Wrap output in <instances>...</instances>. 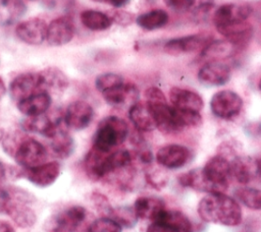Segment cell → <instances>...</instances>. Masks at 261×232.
Masks as SVG:
<instances>
[{"label":"cell","mask_w":261,"mask_h":232,"mask_svg":"<svg viewBox=\"0 0 261 232\" xmlns=\"http://www.w3.org/2000/svg\"><path fill=\"white\" fill-rule=\"evenodd\" d=\"M218 33L239 50L245 48L253 37V26L247 20H233L217 26Z\"/></svg>","instance_id":"obj_12"},{"label":"cell","mask_w":261,"mask_h":232,"mask_svg":"<svg viewBox=\"0 0 261 232\" xmlns=\"http://www.w3.org/2000/svg\"><path fill=\"white\" fill-rule=\"evenodd\" d=\"M95 2H100V3H107L115 8H120L123 7L124 5H126L129 0H93Z\"/></svg>","instance_id":"obj_45"},{"label":"cell","mask_w":261,"mask_h":232,"mask_svg":"<svg viewBox=\"0 0 261 232\" xmlns=\"http://www.w3.org/2000/svg\"><path fill=\"white\" fill-rule=\"evenodd\" d=\"M42 92L43 90L39 72L20 73L15 76L9 84L10 97L16 103Z\"/></svg>","instance_id":"obj_10"},{"label":"cell","mask_w":261,"mask_h":232,"mask_svg":"<svg viewBox=\"0 0 261 232\" xmlns=\"http://www.w3.org/2000/svg\"><path fill=\"white\" fill-rule=\"evenodd\" d=\"M60 164L56 161L45 162L33 168H22L21 176L39 187L52 185L60 175Z\"/></svg>","instance_id":"obj_11"},{"label":"cell","mask_w":261,"mask_h":232,"mask_svg":"<svg viewBox=\"0 0 261 232\" xmlns=\"http://www.w3.org/2000/svg\"><path fill=\"white\" fill-rule=\"evenodd\" d=\"M27 11L21 0H0V24L8 25L16 21Z\"/></svg>","instance_id":"obj_30"},{"label":"cell","mask_w":261,"mask_h":232,"mask_svg":"<svg viewBox=\"0 0 261 232\" xmlns=\"http://www.w3.org/2000/svg\"><path fill=\"white\" fill-rule=\"evenodd\" d=\"M5 91H6V88H5V84H4V81L1 79L0 77V98L5 94Z\"/></svg>","instance_id":"obj_48"},{"label":"cell","mask_w":261,"mask_h":232,"mask_svg":"<svg viewBox=\"0 0 261 232\" xmlns=\"http://www.w3.org/2000/svg\"><path fill=\"white\" fill-rule=\"evenodd\" d=\"M210 108L216 117L231 119L241 112L243 100L237 93L229 90H222L212 96Z\"/></svg>","instance_id":"obj_9"},{"label":"cell","mask_w":261,"mask_h":232,"mask_svg":"<svg viewBox=\"0 0 261 232\" xmlns=\"http://www.w3.org/2000/svg\"><path fill=\"white\" fill-rule=\"evenodd\" d=\"M234 197L251 210L261 211V189L241 187L236 189Z\"/></svg>","instance_id":"obj_34"},{"label":"cell","mask_w":261,"mask_h":232,"mask_svg":"<svg viewBox=\"0 0 261 232\" xmlns=\"http://www.w3.org/2000/svg\"><path fill=\"white\" fill-rule=\"evenodd\" d=\"M49 139V147L54 156L60 159H66L72 154L74 150V140L62 128L59 127Z\"/></svg>","instance_id":"obj_28"},{"label":"cell","mask_w":261,"mask_h":232,"mask_svg":"<svg viewBox=\"0 0 261 232\" xmlns=\"http://www.w3.org/2000/svg\"><path fill=\"white\" fill-rule=\"evenodd\" d=\"M252 11L253 8L248 3L223 4L215 10L212 19L217 27L233 20H247Z\"/></svg>","instance_id":"obj_18"},{"label":"cell","mask_w":261,"mask_h":232,"mask_svg":"<svg viewBox=\"0 0 261 232\" xmlns=\"http://www.w3.org/2000/svg\"><path fill=\"white\" fill-rule=\"evenodd\" d=\"M154 221L164 222L170 226H172L174 229H176L178 232H193V224L182 212L177 210H167L164 209L160 212V214L156 217ZM152 221V222H154Z\"/></svg>","instance_id":"obj_29"},{"label":"cell","mask_w":261,"mask_h":232,"mask_svg":"<svg viewBox=\"0 0 261 232\" xmlns=\"http://www.w3.org/2000/svg\"><path fill=\"white\" fill-rule=\"evenodd\" d=\"M92 201L95 205L96 209L101 213L104 214V217H109L112 212L113 207L108 201V198L101 193H93L92 194Z\"/></svg>","instance_id":"obj_40"},{"label":"cell","mask_w":261,"mask_h":232,"mask_svg":"<svg viewBox=\"0 0 261 232\" xmlns=\"http://www.w3.org/2000/svg\"><path fill=\"white\" fill-rule=\"evenodd\" d=\"M177 179L181 186L189 187L202 192H214L213 188L210 186V184L206 181L205 177L203 176L202 169L190 170L186 173L180 174Z\"/></svg>","instance_id":"obj_33"},{"label":"cell","mask_w":261,"mask_h":232,"mask_svg":"<svg viewBox=\"0 0 261 232\" xmlns=\"http://www.w3.org/2000/svg\"><path fill=\"white\" fill-rule=\"evenodd\" d=\"M5 135H6V134H5V131H4V129L0 127V141H2V140L4 139Z\"/></svg>","instance_id":"obj_50"},{"label":"cell","mask_w":261,"mask_h":232,"mask_svg":"<svg viewBox=\"0 0 261 232\" xmlns=\"http://www.w3.org/2000/svg\"><path fill=\"white\" fill-rule=\"evenodd\" d=\"M81 22L91 31H105L112 24L110 16L97 10H84L81 13Z\"/></svg>","instance_id":"obj_32"},{"label":"cell","mask_w":261,"mask_h":232,"mask_svg":"<svg viewBox=\"0 0 261 232\" xmlns=\"http://www.w3.org/2000/svg\"><path fill=\"white\" fill-rule=\"evenodd\" d=\"M11 198V192L6 189L0 188V213H6Z\"/></svg>","instance_id":"obj_44"},{"label":"cell","mask_w":261,"mask_h":232,"mask_svg":"<svg viewBox=\"0 0 261 232\" xmlns=\"http://www.w3.org/2000/svg\"><path fill=\"white\" fill-rule=\"evenodd\" d=\"M146 232H178V231L174 229L172 226L164 222L154 221L148 226Z\"/></svg>","instance_id":"obj_43"},{"label":"cell","mask_w":261,"mask_h":232,"mask_svg":"<svg viewBox=\"0 0 261 232\" xmlns=\"http://www.w3.org/2000/svg\"><path fill=\"white\" fill-rule=\"evenodd\" d=\"M60 127V117L51 118L44 114L38 116L27 117L21 122V128L28 132L39 133L50 138Z\"/></svg>","instance_id":"obj_20"},{"label":"cell","mask_w":261,"mask_h":232,"mask_svg":"<svg viewBox=\"0 0 261 232\" xmlns=\"http://www.w3.org/2000/svg\"><path fill=\"white\" fill-rule=\"evenodd\" d=\"M86 232H122L121 225L109 217H101L90 224Z\"/></svg>","instance_id":"obj_37"},{"label":"cell","mask_w":261,"mask_h":232,"mask_svg":"<svg viewBox=\"0 0 261 232\" xmlns=\"http://www.w3.org/2000/svg\"><path fill=\"white\" fill-rule=\"evenodd\" d=\"M257 177L261 181V157L257 160Z\"/></svg>","instance_id":"obj_47"},{"label":"cell","mask_w":261,"mask_h":232,"mask_svg":"<svg viewBox=\"0 0 261 232\" xmlns=\"http://www.w3.org/2000/svg\"><path fill=\"white\" fill-rule=\"evenodd\" d=\"M109 218L113 219L119 225L124 226L126 228L134 227L139 219L134 208H129V207L113 208L111 214L109 215Z\"/></svg>","instance_id":"obj_35"},{"label":"cell","mask_w":261,"mask_h":232,"mask_svg":"<svg viewBox=\"0 0 261 232\" xmlns=\"http://www.w3.org/2000/svg\"><path fill=\"white\" fill-rule=\"evenodd\" d=\"M213 35L208 32H202L189 36L170 39L164 44V51L173 56L180 54L202 51L213 40Z\"/></svg>","instance_id":"obj_8"},{"label":"cell","mask_w":261,"mask_h":232,"mask_svg":"<svg viewBox=\"0 0 261 232\" xmlns=\"http://www.w3.org/2000/svg\"><path fill=\"white\" fill-rule=\"evenodd\" d=\"M258 86H259V89H260V91H261V78H260V80H259V83H258Z\"/></svg>","instance_id":"obj_51"},{"label":"cell","mask_w":261,"mask_h":232,"mask_svg":"<svg viewBox=\"0 0 261 232\" xmlns=\"http://www.w3.org/2000/svg\"><path fill=\"white\" fill-rule=\"evenodd\" d=\"M167 7L175 11H187L190 10L194 0H164Z\"/></svg>","instance_id":"obj_41"},{"label":"cell","mask_w":261,"mask_h":232,"mask_svg":"<svg viewBox=\"0 0 261 232\" xmlns=\"http://www.w3.org/2000/svg\"><path fill=\"white\" fill-rule=\"evenodd\" d=\"M0 232H15V230L9 222L0 220Z\"/></svg>","instance_id":"obj_46"},{"label":"cell","mask_w":261,"mask_h":232,"mask_svg":"<svg viewBox=\"0 0 261 232\" xmlns=\"http://www.w3.org/2000/svg\"><path fill=\"white\" fill-rule=\"evenodd\" d=\"M87 211L82 206H71L52 215L45 223L47 232H75L85 221Z\"/></svg>","instance_id":"obj_5"},{"label":"cell","mask_w":261,"mask_h":232,"mask_svg":"<svg viewBox=\"0 0 261 232\" xmlns=\"http://www.w3.org/2000/svg\"><path fill=\"white\" fill-rule=\"evenodd\" d=\"M191 157L190 150L181 144L170 143L160 148L156 154L157 163L167 169H177L188 163Z\"/></svg>","instance_id":"obj_16"},{"label":"cell","mask_w":261,"mask_h":232,"mask_svg":"<svg viewBox=\"0 0 261 232\" xmlns=\"http://www.w3.org/2000/svg\"><path fill=\"white\" fill-rule=\"evenodd\" d=\"M50 105L51 95L42 92L19 101L17 103V109L27 117H32L46 113Z\"/></svg>","instance_id":"obj_24"},{"label":"cell","mask_w":261,"mask_h":232,"mask_svg":"<svg viewBox=\"0 0 261 232\" xmlns=\"http://www.w3.org/2000/svg\"><path fill=\"white\" fill-rule=\"evenodd\" d=\"M74 32L75 27L72 18L67 15L59 16L48 24L46 41L51 46H62L72 40Z\"/></svg>","instance_id":"obj_13"},{"label":"cell","mask_w":261,"mask_h":232,"mask_svg":"<svg viewBox=\"0 0 261 232\" xmlns=\"http://www.w3.org/2000/svg\"><path fill=\"white\" fill-rule=\"evenodd\" d=\"M127 134L128 126L122 118L107 116L99 122L96 128L93 135V148L103 153H110L126 139Z\"/></svg>","instance_id":"obj_3"},{"label":"cell","mask_w":261,"mask_h":232,"mask_svg":"<svg viewBox=\"0 0 261 232\" xmlns=\"http://www.w3.org/2000/svg\"><path fill=\"white\" fill-rule=\"evenodd\" d=\"M230 78V68L221 61L206 62L198 72V79L201 83L209 86L225 84Z\"/></svg>","instance_id":"obj_17"},{"label":"cell","mask_w":261,"mask_h":232,"mask_svg":"<svg viewBox=\"0 0 261 232\" xmlns=\"http://www.w3.org/2000/svg\"><path fill=\"white\" fill-rule=\"evenodd\" d=\"M168 14L163 9H154L139 15L136 18L137 24L146 31L161 28L168 22Z\"/></svg>","instance_id":"obj_31"},{"label":"cell","mask_w":261,"mask_h":232,"mask_svg":"<svg viewBox=\"0 0 261 232\" xmlns=\"http://www.w3.org/2000/svg\"><path fill=\"white\" fill-rule=\"evenodd\" d=\"M102 96L110 106L120 107L129 104L130 107L139 100V90L133 83L123 82L120 85L102 93Z\"/></svg>","instance_id":"obj_21"},{"label":"cell","mask_w":261,"mask_h":232,"mask_svg":"<svg viewBox=\"0 0 261 232\" xmlns=\"http://www.w3.org/2000/svg\"><path fill=\"white\" fill-rule=\"evenodd\" d=\"M47 23L44 19L34 17L19 22L15 27L17 38L29 45H40L46 40Z\"/></svg>","instance_id":"obj_14"},{"label":"cell","mask_w":261,"mask_h":232,"mask_svg":"<svg viewBox=\"0 0 261 232\" xmlns=\"http://www.w3.org/2000/svg\"><path fill=\"white\" fill-rule=\"evenodd\" d=\"M5 177V167L3 163L0 161V180Z\"/></svg>","instance_id":"obj_49"},{"label":"cell","mask_w":261,"mask_h":232,"mask_svg":"<svg viewBox=\"0 0 261 232\" xmlns=\"http://www.w3.org/2000/svg\"><path fill=\"white\" fill-rule=\"evenodd\" d=\"M202 173L214 192H223L231 178L230 162L225 156L216 155L206 162Z\"/></svg>","instance_id":"obj_4"},{"label":"cell","mask_w":261,"mask_h":232,"mask_svg":"<svg viewBox=\"0 0 261 232\" xmlns=\"http://www.w3.org/2000/svg\"><path fill=\"white\" fill-rule=\"evenodd\" d=\"M128 117L134 126L142 132H149L156 128L155 121L146 102H137L128 109Z\"/></svg>","instance_id":"obj_25"},{"label":"cell","mask_w":261,"mask_h":232,"mask_svg":"<svg viewBox=\"0 0 261 232\" xmlns=\"http://www.w3.org/2000/svg\"><path fill=\"white\" fill-rule=\"evenodd\" d=\"M145 97L157 129L165 134H173L182 130L176 119L173 106L167 104L166 98L160 89L156 86L148 88Z\"/></svg>","instance_id":"obj_2"},{"label":"cell","mask_w":261,"mask_h":232,"mask_svg":"<svg viewBox=\"0 0 261 232\" xmlns=\"http://www.w3.org/2000/svg\"><path fill=\"white\" fill-rule=\"evenodd\" d=\"M109 16L112 20V22L121 25V26H127L135 22L136 18L135 15L128 11L122 10L120 8H116L109 12Z\"/></svg>","instance_id":"obj_39"},{"label":"cell","mask_w":261,"mask_h":232,"mask_svg":"<svg viewBox=\"0 0 261 232\" xmlns=\"http://www.w3.org/2000/svg\"><path fill=\"white\" fill-rule=\"evenodd\" d=\"M214 7L213 0H194V3L191 7V13L195 21L201 22L205 21L209 13Z\"/></svg>","instance_id":"obj_38"},{"label":"cell","mask_w":261,"mask_h":232,"mask_svg":"<svg viewBox=\"0 0 261 232\" xmlns=\"http://www.w3.org/2000/svg\"><path fill=\"white\" fill-rule=\"evenodd\" d=\"M43 92L49 95H62L69 85V80L62 70L57 67H47L39 71Z\"/></svg>","instance_id":"obj_19"},{"label":"cell","mask_w":261,"mask_h":232,"mask_svg":"<svg viewBox=\"0 0 261 232\" xmlns=\"http://www.w3.org/2000/svg\"><path fill=\"white\" fill-rule=\"evenodd\" d=\"M171 105L177 109L200 112L204 106L202 97L191 90L173 86L169 91Z\"/></svg>","instance_id":"obj_22"},{"label":"cell","mask_w":261,"mask_h":232,"mask_svg":"<svg viewBox=\"0 0 261 232\" xmlns=\"http://www.w3.org/2000/svg\"><path fill=\"white\" fill-rule=\"evenodd\" d=\"M94 117L92 106L85 101H74L70 103L64 114L65 124L74 130H82L89 126Z\"/></svg>","instance_id":"obj_15"},{"label":"cell","mask_w":261,"mask_h":232,"mask_svg":"<svg viewBox=\"0 0 261 232\" xmlns=\"http://www.w3.org/2000/svg\"><path fill=\"white\" fill-rule=\"evenodd\" d=\"M239 49L233 46L227 40H215L209 43L200 53L202 60L209 61H221L223 58H229L233 56Z\"/></svg>","instance_id":"obj_26"},{"label":"cell","mask_w":261,"mask_h":232,"mask_svg":"<svg viewBox=\"0 0 261 232\" xmlns=\"http://www.w3.org/2000/svg\"><path fill=\"white\" fill-rule=\"evenodd\" d=\"M11 197V201L5 214H7L18 227H32L37 221V216L28 205V202L31 201L30 194L21 190H12Z\"/></svg>","instance_id":"obj_7"},{"label":"cell","mask_w":261,"mask_h":232,"mask_svg":"<svg viewBox=\"0 0 261 232\" xmlns=\"http://www.w3.org/2000/svg\"><path fill=\"white\" fill-rule=\"evenodd\" d=\"M139 219L154 221L161 211L165 209L164 201L155 196H140L133 206Z\"/></svg>","instance_id":"obj_27"},{"label":"cell","mask_w":261,"mask_h":232,"mask_svg":"<svg viewBox=\"0 0 261 232\" xmlns=\"http://www.w3.org/2000/svg\"><path fill=\"white\" fill-rule=\"evenodd\" d=\"M123 82L124 81L121 75L113 72H106L97 76L95 80V86L102 94L108 90L122 84Z\"/></svg>","instance_id":"obj_36"},{"label":"cell","mask_w":261,"mask_h":232,"mask_svg":"<svg viewBox=\"0 0 261 232\" xmlns=\"http://www.w3.org/2000/svg\"><path fill=\"white\" fill-rule=\"evenodd\" d=\"M47 156V150L40 141L24 135L12 157L21 168H33L44 164Z\"/></svg>","instance_id":"obj_6"},{"label":"cell","mask_w":261,"mask_h":232,"mask_svg":"<svg viewBox=\"0 0 261 232\" xmlns=\"http://www.w3.org/2000/svg\"><path fill=\"white\" fill-rule=\"evenodd\" d=\"M230 162L231 177L242 184H247L257 177V161L250 157L238 156Z\"/></svg>","instance_id":"obj_23"},{"label":"cell","mask_w":261,"mask_h":232,"mask_svg":"<svg viewBox=\"0 0 261 232\" xmlns=\"http://www.w3.org/2000/svg\"><path fill=\"white\" fill-rule=\"evenodd\" d=\"M146 179L149 182V184H151V185H153L154 187H157V188L163 186L166 182L162 173H160L158 171L147 172L146 173Z\"/></svg>","instance_id":"obj_42"},{"label":"cell","mask_w":261,"mask_h":232,"mask_svg":"<svg viewBox=\"0 0 261 232\" xmlns=\"http://www.w3.org/2000/svg\"><path fill=\"white\" fill-rule=\"evenodd\" d=\"M198 214L205 222L224 226H238L242 222L239 202L223 192H212L204 196L198 205Z\"/></svg>","instance_id":"obj_1"}]
</instances>
